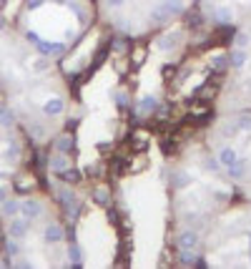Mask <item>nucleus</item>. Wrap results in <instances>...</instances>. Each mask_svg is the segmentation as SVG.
<instances>
[{"mask_svg":"<svg viewBox=\"0 0 251 269\" xmlns=\"http://www.w3.org/2000/svg\"><path fill=\"white\" fill-rule=\"evenodd\" d=\"M184 0H164V3H158L153 10H151V20L153 23H166L168 18L173 16H181L184 13Z\"/></svg>","mask_w":251,"mask_h":269,"instance_id":"f257e3e1","label":"nucleus"},{"mask_svg":"<svg viewBox=\"0 0 251 269\" xmlns=\"http://www.w3.org/2000/svg\"><path fill=\"white\" fill-rule=\"evenodd\" d=\"M40 214H43V204H40L38 199H25V201H20V216H25L28 221L38 219Z\"/></svg>","mask_w":251,"mask_h":269,"instance_id":"f03ea898","label":"nucleus"},{"mask_svg":"<svg viewBox=\"0 0 251 269\" xmlns=\"http://www.w3.org/2000/svg\"><path fill=\"white\" fill-rule=\"evenodd\" d=\"M179 43H181V31H173V33H164V36H161L156 40V46H158V51L168 53L173 48H179Z\"/></svg>","mask_w":251,"mask_h":269,"instance_id":"7ed1b4c3","label":"nucleus"},{"mask_svg":"<svg viewBox=\"0 0 251 269\" xmlns=\"http://www.w3.org/2000/svg\"><path fill=\"white\" fill-rule=\"evenodd\" d=\"M28 219L25 216H13L10 219V236H16V239H25L28 236Z\"/></svg>","mask_w":251,"mask_h":269,"instance_id":"20e7f679","label":"nucleus"},{"mask_svg":"<svg viewBox=\"0 0 251 269\" xmlns=\"http://www.w3.org/2000/svg\"><path fill=\"white\" fill-rule=\"evenodd\" d=\"M156 108H158V98H156L153 93L141 96V101H138V113H141V116H151Z\"/></svg>","mask_w":251,"mask_h":269,"instance_id":"39448f33","label":"nucleus"},{"mask_svg":"<svg viewBox=\"0 0 251 269\" xmlns=\"http://www.w3.org/2000/svg\"><path fill=\"white\" fill-rule=\"evenodd\" d=\"M199 242L201 239H199V234L194 229H186V232L179 234V249H196Z\"/></svg>","mask_w":251,"mask_h":269,"instance_id":"423d86ee","label":"nucleus"},{"mask_svg":"<svg viewBox=\"0 0 251 269\" xmlns=\"http://www.w3.org/2000/svg\"><path fill=\"white\" fill-rule=\"evenodd\" d=\"M63 229L58 227V224H48L46 229H43V239H46L48 244H58V242H63Z\"/></svg>","mask_w":251,"mask_h":269,"instance_id":"0eeeda50","label":"nucleus"},{"mask_svg":"<svg viewBox=\"0 0 251 269\" xmlns=\"http://www.w3.org/2000/svg\"><path fill=\"white\" fill-rule=\"evenodd\" d=\"M63 108H66L63 98H48L46 103H43V113H46V116H61Z\"/></svg>","mask_w":251,"mask_h":269,"instance_id":"6e6552de","label":"nucleus"},{"mask_svg":"<svg viewBox=\"0 0 251 269\" xmlns=\"http://www.w3.org/2000/svg\"><path fill=\"white\" fill-rule=\"evenodd\" d=\"M249 61V53L246 48H234L231 55H229V68H244Z\"/></svg>","mask_w":251,"mask_h":269,"instance_id":"1a4fd4ad","label":"nucleus"},{"mask_svg":"<svg viewBox=\"0 0 251 269\" xmlns=\"http://www.w3.org/2000/svg\"><path fill=\"white\" fill-rule=\"evenodd\" d=\"M239 161V154H236V148H231V146H226V148H221L218 151V163L221 166H231V163H236Z\"/></svg>","mask_w":251,"mask_h":269,"instance_id":"9d476101","label":"nucleus"},{"mask_svg":"<svg viewBox=\"0 0 251 269\" xmlns=\"http://www.w3.org/2000/svg\"><path fill=\"white\" fill-rule=\"evenodd\" d=\"M58 179L66 181V184H78L81 179H83V174L78 169H63V171H58Z\"/></svg>","mask_w":251,"mask_h":269,"instance_id":"9b49d317","label":"nucleus"},{"mask_svg":"<svg viewBox=\"0 0 251 269\" xmlns=\"http://www.w3.org/2000/svg\"><path fill=\"white\" fill-rule=\"evenodd\" d=\"M81 257H83V254H81V247H78L76 242H70V244H68V259H70V264L76 267V269L83 267V259H81Z\"/></svg>","mask_w":251,"mask_h":269,"instance_id":"f8f14e48","label":"nucleus"},{"mask_svg":"<svg viewBox=\"0 0 251 269\" xmlns=\"http://www.w3.org/2000/svg\"><path fill=\"white\" fill-rule=\"evenodd\" d=\"M226 174H229V179H241L244 174H246V161H236V163H231V166H226Z\"/></svg>","mask_w":251,"mask_h":269,"instance_id":"ddd939ff","label":"nucleus"},{"mask_svg":"<svg viewBox=\"0 0 251 269\" xmlns=\"http://www.w3.org/2000/svg\"><path fill=\"white\" fill-rule=\"evenodd\" d=\"M211 68H214L216 73H224V71L229 68V55H224V53L211 55Z\"/></svg>","mask_w":251,"mask_h":269,"instance_id":"4468645a","label":"nucleus"},{"mask_svg":"<svg viewBox=\"0 0 251 269\" xmlns=\"http://www.w3.org/2000/svg\"><path fill=\"white\" fill-rule=\"evenodd\" d=\"M3 214H5V216H18V214H20V201L5 199V201H3Z\"/></svg>","mask_w":251,"mask_h":269,"instance_id":"2eb2a0df","label":"nucleus"},{"mask_svg":"<svg viewBox=\"0 0 251 269\" xmlns=\"http://www.w3.org/2000/svg\"><path fill=\"white\" fill-rule=\"evenodd\" d=\"M13 124H16V113H13L8 106H0V126L10 128Z\"/></svg>","mask_w":251,"mask_h":269,"instance_id":"dca6fc26","label":"nucleus"},{"mask_svg":"<svg viewBox=\"0 0 251 269\" xmlns=\"http://www.w3.org/2000/svg\"><path fill=\"white\" fill-rule=\"evenodd\" d=\"M196 249H181V257H179V262L184 264V267H196Z\"/></svg>","mask_w":251,"mask_h":269,"instance_id":"f3484780","label":"nucleus"},{"mask_svg":"<svg viewBox=\"0 0 251 269\" xmlns=\"http://www.w3.org/2000/svg\"><path fill=\"white\" fill-rule=\"evenodd\" d=\"M188 184H191V176H186V174H173L171 176V186L173 189H184Z\"/></svg>","mask_w":251,"mask_h":269,"instance_id":"a211bd4d","label":"nucleus"},{"mask_svg":"<svg viewBox=\"0 0 251 269\" xmlns=\"http://www.w3.org/2000/svg\"><path fill=\"white\" fill-rule=\"evenodd\" d=\"M216 20H218V23H231V20H234V10L226 8V5L218 8V10H216Z\"/></svg>","mask_w":251,"mask_h":269,"instance_id":"6ab92c4d","label":"nucleus"},{"mask_svg":"<svg viewBox=\"0 0 251 269\" xmlns=\"http://www.w3.org/2000/svg\"><path fill=\"white\" fill-rule=\"evenodd\" d=\"M58 197H61V204H63L66 209H70L73 204H78L76 197H73V191H68V189H61V194H58Z\"/></svg>","mask_w":251,"mask_h":269,"instance_id":"aec40b11","label":"nucleus"},{"mask_svg":"<svg viewBox=\"0 0 251 269\" xmlns=\"http://www.w3.org/2000/svg\"><path fill=\"white\" fill-rule=\"evenodd\" d=\"M66 53V43H50L48 40V58H58V55H63Z\"/></svg>","mask_w":251,"mask_h":269,"instance_id":"412c9836","label":"nucleus"},{"mask_svg":"<svg viewBox=\"0 0 251 269\" xmlns=\"http://www.w3.org/2000/svg\"><path fill=\"white\" fill-rule=\"evenodd\" d=\"M55 146H58V151H61V154L70 151V148H73V136H61L55 141Z\"/></svg>","mask_w":251,"mask_h":269,"instance_id":"4be33fe9","label":"nucleus"},{"mask_svg":"<svg viewBox=\"0 0 251 269\" xmlns=\"http://www.w3.org/2000/svg\"><path fill=\"white\" fill-rule=\"evenodd\" d=\"M234 126L239 128V131H246V133H251V116H239L234 121Z\"/></svg>","mask_w":251,"mask_h":269,"instance_id":"5701e85b","label":"nucleus"},{"mask_svg":"<svg viewBox=\"0 0 251 269\" xmlns=\"http://www.w3.org/2000/svg\"><path fill=\"white\" fill-rule=\"evenodd\" d=\"M50 169H53V171L68 169V159H66V156H53V159H50Z\"/></svg>","mask_w":251,"mask_h":269,"instance_id":"b1692460","label":"nucleus"},{"mask_svg":"<svg viewBox=\"0 0 251 269\" xmlns=\"http://www.w3.org/2000/svg\"><path fill=\"white\" fill-rule=\"evenodd\" d=\"M93 201H96V204H100V206H106V204H108V191H106V189H96Z\"/></svg>","mask_w":251,"mask_h":269,"instance_id":"393cba45","label":"nucleus"},{"mask_svg":"<svg viewBox=\"0 0 251 269\" xmlns=\"http://www.w3.org/2000/svg\"><path fill=\"white\" fill-rule=\"evenodd\" d=\"M18 154H20V148H18V143H10L8 148H5V159H18Z\"/></svg>","mask_w":251,"mask_h":269,"instance_id":"a878e982","label":"nucleus"},{"mask_svg":"<svg viewBox=\"0 0 251 269\" xmlns=\"http://www.w3.org/2000/svg\"><path fill=\"white\" fill-rule=\"evenodd\" d=\"M5 247H8V251L13 254V257H16V254L20 251V249H18V242H16V236H10L8 242H5Z\"/></svg>","mask_w":251,"mask_h":269,"instance_id":"bb28decb","label":"nucleus"},{"mask_svg":"<svg viewBox=\"0 0 251 269\" xmlns=\"http://www.w3.org/2000/svg\"><path fill=\"white\" fill-rule=\"evenodd\" d=\"M116 106H118V108H126V106H128V98H126L123 91H118V93H116Z\"/></svg>","mask_w":251,"mask_h":269,"instance_id":"cd10ccee","label":"nucleus"},{"mask_svg":"<svg viewBox=\"0 0 251 269\" xmlns=\"http://www.w3.org/2000/svg\"><path fill=\"white\" fill-rule=\"evenodd\" d=\"M246 46H249V36L239 33V36H236V48H246Z\"/></svg>","mask_w":251,"mask_h":269,"instance_id":"c85d7f7f","label":"nucleus"},{"mask_svg":"<svg viewBox=\"0 0 251 269\" xmlns=\"http://www.w3.org/2000/svg\"><path fill=\"white\" fill-rule=\"evenodd\" d=\"M25 40L33 43V46H38V43H40V36H38L35 31H28V33H25Z\"/></svg>","mask_w":251,"mask_h":269,"instance_id":"c756f323","label":"nucleus"},{"mask_svg":"<svg viewBox=\"0 0 251 269\" xmlns=\"http://www.w3.org/2000/svg\"><path fill=\"white\" fill-rule=\"evenodd\" d=\"M203 166H206V169H211V171H216L221 163H218V159H206V161H203Z\"/></svg>","mask_w":251,"mask_h":269,"instance_id":"7c9ffc66","label":"nucleus"},{"mask_svg":"<svg viewBox=\"0 0 251 269\" xmlns=\"http://www.w3.org/2000/svg\"><path fill=\"white\" fill-rule=\"evenodd\" d=\"M43 3L46 0H28V10H38V8H43Z\"/></svg>","mask_w":251,"mask_h":269,"instance_id":"2f4dec72","label":"nucleus"},{"mask_svg":"<svg viewBox=\"0 0 251 269\" xmlns=\"http://www.w3.org/2000/svg\"><path fill=\"white\" fill-rule=\"evenodd\" d=\"M108 8H123L126 5V0H106Z\"/></svg>","mask_w":251,"mask_h":269,"instance_id":"473e14b6","label":"nucleus"},{"mask_svg":"<svg viewBox=\"0 0 251 269\" xmlns=\"http://www.w3.org/2000/svg\"><path fill=\"white\" fill-rule=\"evenodd\" d=\"M35 68H38V71H46V68H48V61L43 58V61H38V63H35Z\"/></svg>","mask_w":251,"mask_h":269,"instance_id":"72a5a7b5","label":"nucleus"},{"mask_svg":"<svg viewBox=\"0 0 251 269\" xmlns=\"http://www.w3.org/2000/svg\"><path fill=\"white\" fill-rule=\"evenodd\" d=\"M5 199H8V189H5V186H0V204H3Z\"/></svg>","mask_w":251,"mask_h":269,"instance_id":"f704fd0d","label":"nucleus"},{"mask_svg":"<svg viewBox=\"0 0 251 269\" xmlns=\"http://www.w3.org/2000/svg\"><path fill=\"white\" fill-rule=\"evenodd\" d=\"M96 171H98L96 166H85V169H83V174H85V176H93Z\"/></svg>","mask_w":251,"mask_h":269,"instance_id":"c9c22d12","label":"nucleus"},{"mask_svg":"<svg viewBox=\"0 0 251 269\" xmlns=\"http://www.w3.org/2000/svg\"><path fill=\"white\" fill-rule=\"evenodd\" d=\"M5 176H8V174H5V171H0V179H5Z\"/></svg>","mask_w":251,"mask_h":269,"instance_id":"e433bc0d","label":"nucleus"},{"mask_svg":"<svg viewBox=\"0 0 251 269\" xmlns=\"http://www.w3.org/2000/svg\"><path fill=\"white\" fill-rule=\"evenodd\" d=\"M0 28H3V18H0Z\"/></svg>","mask_w":251,"mask_h":269,"instance_id":"4c0bfd02","label":"nucleus"},{"mask_svg":"<svg viewBox=\"0 0 251 269\" xmlns=\"http://www.w3.org/2000/svg\"><path fill=\"white\" fill-rule=\"evenodd\" d=\"M249 247H251V236H249Z\"/></svg>","mask_w":251,"mask_h":269,"instance_id":"58836bf2","label":"nucleus"}]
</instances>
